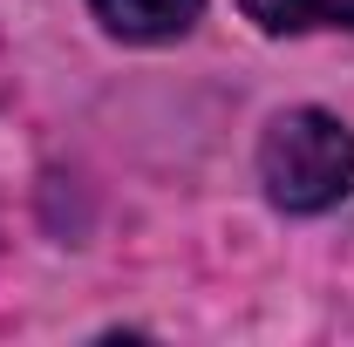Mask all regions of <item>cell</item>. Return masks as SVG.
I'll return each instance as SVG.
<instances>
[{
	"mask_svg": "<svg viewBox=\"0 0 354 347\" xmlns=\"http://www.w3.org/2000/svg\"><path fill=\"white\" fill-rule=\"evenodd\" d=\"M88 14L116 35V41H136V48H164L177 35L198 28L205 0H88Z\"/></svg>",
	"mask_w": 354,
	"mask_h": 347,
	"instance_id": "2",
	"label": "cell"
},
{
	"mask_svg": "<svg viewBox=\"0 0 354 347\" xmlns=\"http://www.w3.org/2000/svg\"><path fill=\"white\" fill-rule=\"evenodd\" d=\"M245 21L266 35H320V28H354V0H239Z\"/></svg>",
	"mask_w": 354,
	"mask_h": 347,
	"instance_id": "3",
	"label": "cell"
},
{
	"mask_svg": "<svg viewBox=\"0 0 354 347\" xmlns=\"http://www.w3.org/2000/svg\"><path fill=\"white\" fill-rule=\"evenodd\" d=\"M259 184L279 212L313 218L354 191V130L334 109H286L259 136Z\"/></svg>",
	"mask_w": 354,
	"mask_h": 347,
	"instance_id": "1",
	"label": "cell"
}]
</instances>
